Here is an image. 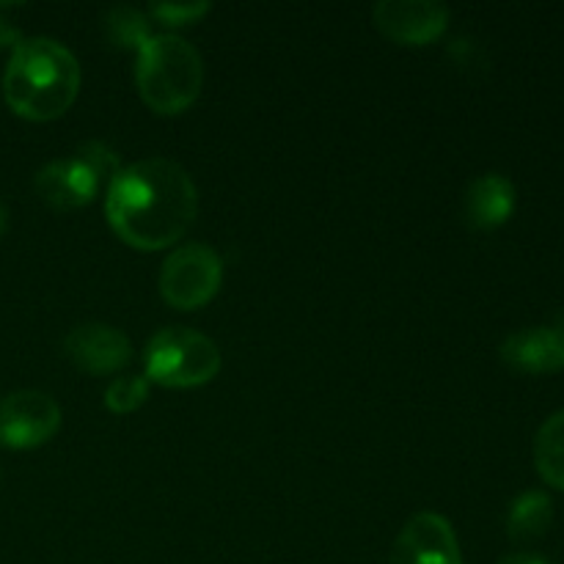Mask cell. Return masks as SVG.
Listing matches in <instances>:
<instances>
[{"label": "cell", "mask_w": 564, "mask_h": 564, "mask_svg": "<svg viewBox=\"0 0 564 564\" xmlns=\"http://www.w3.org/2000/svg\"><path fill=\"white\" fill-rule=\"evenodd\" d=\"M196 215V182L169 158L121 165L105 193V218L110 229L138 251L171 248L187 235Z\"/></svg>", "instance_id": "1"}, {"label": "cell", "mask_w": 564, "mask_h": 564, "mask_svg": "<svg viewBox=\"0 0 564 564\" xmlns=\"http://www.w3.org/2000/svg\"><path fill=\"white\" fill-rule=\"evenodd\" d=\"M83 72L75 53L55 39H22L3 75L6 105L28 121H53L75 105Z\"/></svg>", "instance_id": "2"}, {"label": "cell", "mask_w": 564, "mask_h": 564, "mask_svg": "<svg viewBox=\"0 0 564 564\" xmlns=\"http://www.w3.org/2000/svg\"><path fill=\"white\" fill-rule=\"evenodd\" d=\"M135 86L154 113H185L204 86L202 53L176 33H158L138 50Z\"/></svg>", "instance_id": "3"}, {"label": "cell", "mask_w": 564, "mask_h": 564, "mask_svg": "<svg viewBox=\"0 0 564 564\" xmlns=\"http://www.w3.org/2000/svg\"><path fill=\"white\" fill-rule=\"evenodd\" d=\"M121 171V160L108 143L86 141L69 158L53 160L36 174V193L55 209L88 207L94 198L108 193L110 182Z\"/></svg>", "instance_id": "4"}, {"label": "cell", "mask_w": 564, "mask_h": 564, "mask_svg": "<svg viewBox=\"0 0 564 564\" xmlns=\"http://www.w3.org/2000/svg\"><path fill=\"white\" fill-rule=\"evenodd\" d=\"M220 350L202 330L171 325L143 350V378L163 389H196L220 372Z\"/></svg>", "instance_id": "5"}, {"label": "cell", "mask_w": 564, "mask_h": 564, "mask_svg": "<svg viewBox=\"0 0 564 564\" xmlns=\"http://www.w3.org/2000/svg\"><path fill=\"white\" fill-rule=\"evenodd\" d=\"M224 284V259L204 242H185L165 257L160 268V295L180 312L202 308Z\"/></svg>", "instance_id": "6"}, {"label": "cell", "mask_w": 564, "mask_h": 564, "mask_svg": "<svg viewBox=\"0 0 564 564\" xmlns=\"http://www.w3.org/2000/svg\"><path fill=\"white\" fill-rule=\"evenodd\" d=\"M61 408L44 391H11L0 400V446L36 449L61 430Z\"/></svg>", "instance_id": "7"}, {"label": "cell", "mask_w": 564, "mask_h": 564, "mask_svg": "<svg viewBox=\"0 0 564 564\" xmlns=\"http://www.w3.org/2000/svg\"><path fill=\"white\" fill-rule=\"evenodd\" d=\"M378 31L402 47H424L449 28V6L438 0H380L372 9Z\"/></svg>", "instance_id": "8"}, {"label": "cell", "mask_w": 564, "mask_h": 564, "mask_svg": "<svg viewBox=\"0 0 564 564\" xmlns=\"http://www.w3.org/2000/svg\"><path fill=\"white\" fill-rule=\"evenodd\" d=\"M389 564H463L455 529L438 512H419L397 534Z\"/></svg>", "instance_id": "9"}, {"label": "cell", "mask_w": 564, "mask_h": 564, "mask_svg": "<svg viewBox=\"0 0 564 564\" xmlns=\"http://www.w3.org/2000/svg\"><path fill=\"white\" fill-rule=\"evenodd\" d=\"M64 352L80 372L102 378L121 372L132 361V341L116 325L83 323L66 334Z\"/></svg>", "instance_id": "10"}, {"label": "cell", "mask_w": 564, "mask_h": 564, "mask_svg": "<svg viewBox=\"0 0 564 564\" xmlns=\"http://www.w3.org/2000/svg\"><path fill=\"white\" fill-rule=\"evenodd\" d=\"M499 356L518 375H556L564 369V334L554 325L512 330Z\"/></svg>", "instance_id": "11"}, {"label": "cell", "mask_w": 564, "mask_h": 564, "mask_svg": "<svg viewBox=\"0 0 564 564\" xmlns=\"http://www.w3.org/2000/svg\"><path fill=\"white\" fill-rule=\"evenodd\" d=\"M518 193L516 185L507 180L505 174H490L477 176L468 185L466 198H463V218L471 229L477 231H496L512 218L516 213Z\"/></svg>", "instance_id": "12"}, {"label": "cell", "mask_w": 564, "mask_h": 564, "mask_svg": "<svg viewBox=\"0 0 564 564\" xmlns=\"http://www.w3.org/2000/svg\"><path fill=\"white\" fill-rule=\"evenodd\" d=\"M554 523V501L543 490H527L507 510V538L518 545L545 538Z\"/></svg>", "instance_id": "13"}, {"label": "cell", "mask_w": 564, "mask_h": 564, "mask_svg": "<svg viewBox=\"0 0 564 564\" xmlns=\"http://www.w3.org/2000/svg\"><path fill=\"white\" fill-rule=\"evenodd\" d=\"M534 468L551 488L564 490V411L551 413L534 435Z\"/></svg>", "instance_id": "14"}, {"label": "cell", "mask_w": 564, "mask_h": 564, "mask_svg": "<svg viewBox=\"0 0 564 564\" xmlns=\"http://www.w3.org/2000/svg\"><path fill=\"white\" fill-rule=\"evenodd\" d=\"M102 31L113 47L135 53L154 36L149 14L135 6H110L102 14Z\"/></svg>", "instance_id": "15"}, {"label": "cell", "mask_w": 564, "mask_h": 564, "mask_svg": "<svg viewBox=\"0 0 564 564\" xmlns=\"http://www.w3.org/2000/svg\"><path fill=\"white\" fill-rule=\"evenodd\" d=\"M147 400L149 380L143 378V375H121V378H116L113 383L108 386V391H105V408H108L110 413H119V416L138 411Z\"/></svg>", "instance_id": "16"}, {"label": "cell", "mask_w": 564, "mask_h": 564, "mask_svg": "<svg viewBox=\"0 0 564 564\" xmlns=\"http://www.w3.org/2000/svg\"><path fill=\"white\" fill-rule=\"evenodd\" d=\"M209 9H213V6L204 3V0H196V3H152L147 14L149 20H154L158 25L182 28L202 20L204 14H209Z\"/></svg>", "instance_id": "17"}, {"label": "cell", "mask_w": 564, "mask_h": 564, "mask_svg": "<svg viewBox=\"0 0 564 564\" xmlns=\"http://www.w3.org/2000/svg\"><path fill=\"white\" fill-rule=\"evenodd\" d=\"M496 564H554V562L543 554H532V551H516V554L501 556Z\"/></svg>", "instance_id": "18"}, {"label": "cell", "mask_w": 564, "mask_h": 564, "mask_svg": "<svg viewBox=\"0 0 564 564\" xmlns=\"http://www.w3.org/2000/svg\"><path fill=\"white\" fill-rule=\"evenodd\" d=\"M20 42H22L20 31H17V28L11 25V22L6 20V17H0V50H3V47L14 50Z\"/></svg>", "instance_id": "19"}, {"label": "cell", "mask_w": 564, "mask_h": 564, "mask_svg": "<svg viewBox=\"0 0 564 564\" xmlns=\"http://www.w3.org/2000/svg\"><path fill=\"white\" fill-rule=\"evenodd\" d=\"M6 229H9V209H6V204L0 202V237L6 235Z\"/></svg>", "instance_id": "20"}]
</instances>
